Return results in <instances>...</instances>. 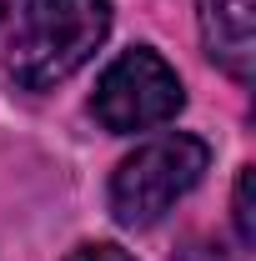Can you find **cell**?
I'll list each match as a JSON object with an SVG mask.
<instances>
[{
	"label": "cell",
	"instance_id": "obj_7",
	"mask_svg": "<svg viewBox=\"0 0 256 261\" xmlns=\"http://www.w3.org/2000/svg\"><path fill=\"white\" fill-rule=\"evenodd\" d=\"M5 15H10V0H0V20H5Z\"/></svg>",
	"mask_w": 256,
	"mask_h": 261
},
{
	"label": "cell",
	"instance_id": "obj_5",
	"mask_svg": "<svg viewBox=\"0 0 256 261\" xmlns=\"http://www.w3.org/2000/svg\"><path fill=\"white\" fill-rule=\"evenodd\" d=\"M231 221H236V236H241L246 246H256V171H251V166H241V176H236Z\"/></svg>",
	"mask_w": 256,
	"mask_h": 261
},
{
	"label": "cell",
	"instance_id": "obj_4",
	"mask_svg": "<svg viewBox=\"0 0 256 261\" xmlns=\"http://www.w3.org/2000/svg\"><path fill=\"white\" fill-rule=\"evenodd\" d=\"M196 20L206 56L246 86L256 75V0H196Z\"/></svg>",
	"mask_w": 256,
	"mask_h": 261
},
{
	"label": "cell",
	"instance_id": "obj_6",
	"mask_svg": "<svg viewBox=\"0 0 256 261\" xmlns=\"http://www.w3.org/2000/svg\"><path fill=\"white\" fill-rule=\"evenodd\" d=\"M65 261H131L121 246H111V241H91V246H75Z\"/></svg>",
	"mask_w": 256,
	"mask_h": 261
},
{
	"label": "cell",
	"instance_id": "obj_1",
	"mask_svg": "<svg viewBox=\"0 0 256 261\" xmlns=\"http://www.w3.org/2000/svg\"><path fill=\"white\" fill-rule=\"evenodd\" d=\"M111 35V0H25L10 35V75L31 91L70 81Z\"/></svg>",
	"mask_w": 256,
	"mask_h": 261
},
{
	"label": "cell",
	"instance_id": "obj_2",
	"mask_svg": "<svg viewBox=\"0 0 256 261\" xmlns=\"http://www.w3.org/2000/svg\"><path fill=\"white\" fill-rule=\"evenodd\" d=\"M206 166H211V146L201 136L176 130V136L146 141L111 176V216L121 226H151L206 176Z\"/></svg>",
	"mask_w": 256,
	"mask_h": 261
},
{
	"label": "cell",
	"instance_id": "obj_3",
	"mask_svg": "<svg viewBox=\"0 0 256 261\" xmlns=\"http://www.w3.org/2000/svg\"><path fill=\"white\" fill-rule=\"evenodd\" d=\"M181 106H186L181 75L161 61L156 50H146V45L116 56L106 65V75L96 81V96H91L96 121L106 130H116V136H136V130L166 126Z\"/></svg>",
	"mask_w": 256,
	"mask_h": 261
}]
</instances>
